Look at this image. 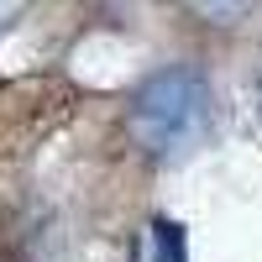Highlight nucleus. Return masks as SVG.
<instances>
[{
    "label": "nucleus",
    "instance_id": "obj_1",
    "mask_svg": "<svg viewBox=\"0 0 262 262\" xmlns=\"http://www.w3.org/2000/svg\"><path fill=\"white\" fill-rule=\"evenodd\" d=\"M131 131L152 158H184L210 131V90L194 69L152 74L131 100Z\"/></svg>",
    "mask_w": 262,
    "mask_h": 262
},
{
    "label": "nucleus",
    "instance_id": "obj_2",
    "mask_svg": "<svg viewBox=\"0 0 262 262\" xmlns=\"http://www.w3.org/2000/svg\"><path fill=\"white\" fill-rule=\"evenodd\" d=\"M147 262H189L184 257V226H173V221H152L147 231Z\"/></svg>",
    "mask_w": 262,
    "mask_h": 262
}]
</instances>
